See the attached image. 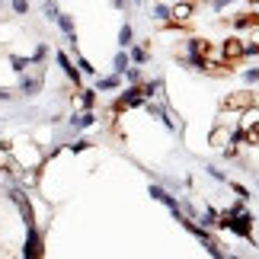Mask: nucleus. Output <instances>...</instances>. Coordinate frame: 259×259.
Returning <instances> with one entry per match:
<instances>
[{
	"instance_id": "obj_3",
	"label": "nucleus",
	"mask_w": 259,
	"mask_h": 259,
	"mask_svg": "<svg viewBox=\"0 0 259 259\" xmlns=\"http://www.w3.org/2000/svg\"><path fill=\"white\" fill-rule=\"evenodd\" d=\"M42 90H45V67H38V64H35V71L19 74L16 96H23V99H35L38 93H42Z\"/></svg>"
},
{
	"instance_id": "obj_20",
	"label": "nucleus",
	"mask_w": 259,
	"mask_h": 259,
	"mask_svg": "<svg viewBox=\"0 0 259 259\" xmlns=\"http://www.w3.org/2000/svg\"><path fill=\"white\" fill-rule=\"evenodd\" d=\"M48 55H52V48H48V42H38V45H35V52L29 55V58H32V67H35V64H38V67H45Z\"/></svg>"
},
{
	"instance_id": "obj_17",
	"label": "nucleus",
	"mask_w": 259,
	"mask_h": 259,
	"mask_svg": "<svg viewBox=\"0 0 259 259\" xmlns=\"http://www.w3.org/2000/svg\"><path fill=\"white\" fill-rule=\"evenodd\" d=\"M10 67H13V74L19 77V74H26L29 67H32V58L29 55H10Z\"/></svg>"
},
{
	"instance_id": "obj_4",
	"label": "nucleus",
	"mask_w": 259,
	"mask_h": 259,
	"mask_svg": "<svg viewBox=\"0 0 259 259\" xmlns=\"http://www.w3.org/2000/svg\"><path fill=\"white\" fill-rule=\"evenodd\" d=\"M147 103V96L141 93V83H128L122 93H118V99L112 103V112H128V109H141Z\"/></svg>"
},
{
	"instance_id": "obj_38",
	"label": "nucleus",
	"mask_w": 259,
	"mask_h": 259,
	"mask_svg": "<svg viewBox=\"0 0 259 259\" xmlns=\"http://www.w3.org/2000/svg\"><path fill=\"white\" fill-rule=\"evenodd\" d=\"M58 4H61V0H58Z\"/></svg>"
},
{
	"instance_id": "obj_27",
	"label": "nucleus",
	"mask_w": 259,
	"mask_h": 259,
	"mask_svg": "<svg viewBox=\"0 0 259 259\" xmlns=\"http://www.w3.org/2000/svg\"><path fill=\"white\" fill-rule=\"evenodd\" d=\"M154 19L157 23H170V4H166V0H160V4L154 7Z\"/></svg>"
},
{
	"instance_id": "obj_26",
	"label": "nucleus",
	"mask_w": 259,
	"mask_h": 259,
	"mask_svg": "<svg viewBox=\"0 0 259 259\" xmlns=\"http://www.w3.org/2000/svg\"><path fill=\"white\" fill-rule=\"evenodd\" d=\"M141 109H144V112L151 115V118H160V115L166 112V103H154V99H147V103H144Z\"/></svg>"
},
{
	"instance_id": "obj_30",
	"label": "nucleus",
	"mask_w": 259,
	"mask_h": 259,
	"mask_svg": "<svg viewBox=\"0 0 259 259\" xmlns=\"http://www.w3.org/2000/svg\"><path fill=\"white\" fill-rule=\"evenodd\" d=\"M10 10H13L16 16H26L29 13V0H10Z\"/></svg>"
},
{
	"instance_id": "obj_15",
	"label": "nucleus",
	"mask_w": 259,
	"mask_h": 259,
	"mask_svg": "<svg viewBox=\"0 0 259 259\" xmlns=\"http://www.w3.org/2000/svg\"><path fill=\"white\" fill-rule=\"evenodd\" d=\"M160 122H163V128H166L170 135H179V132H183V122H179V115L173 112L170 106H166V112L160 115Z\"/></svg>"
},
{
	"instance_id": "obj_11",
	"label": "nucleus",
	"mask_w": 259,
	"mask_h": 259,
	"mask_svg": "<svg viewBox=\"0 0 259 259\" xmlns=\"http://www.w3.org/2000/svg\"><path fill=\"white\" fill-rule=\"evenodd\" d=\"M195 221L202 227H208V231H218V227H221V211H218V208H205V211H198Z\"/></svg>"
},
{
	"instance_id": "obj_29",
	"label": "nucleus",
	"mask_w": 259,
	"mask_h": 259,
	"mask_svg": "<svg viewBox=\"0 0 259 259\" xmlns=\"http://www.w3.org/2000/svg\"><path fill=\"white\" fill-rule=\"evenodd\" d=\"M243 83L246 87H259V67H246V71H243Z\"/></svg>"
},
{
	"instance_id": "obj_36",
	"label": "nucleus",
	"mask_w": 259,
	"mask_h": 259,
	"mask_svg": "<svg viewBox=\"0 0 259 259\" xmlns=\"http://www.w3.org/2000/svg\"><path fill=\"white\" fill-rule=\"evenodd\" d=\"M250 4H259V0H250Z\"/></svg>"
},
{
	"instance_id": "obj_14",
	"label": "nucleus",
	"mask_w": 259,
	"mask_h": 259,
	"mask_svg": "<svg viewBox=\"0 0 259 259\" xmlns=\"http://www.w3.org/2000/svg\"><path fill=\"white\" fill-rule=\"evenodd\" d=\"M256 23H259L256 13H240V16H234V32H250Z\"/></svg>"
},
{
	"instance_id": "obj_8",
	"label": "nucleus",
	"mask_w": 259,
	"mask_h": 259,
	"mask_svg": "<svg viewBox=\"0 0 259 259\" xmlns=\"http://www.w3.org/2000/svg\"><path fill=\"white\" fill-rule=\"evenodd\" d=\"M55 26L61 29V35L67 38V48H74V52H77V45H80V38H77V23H74V16H71V13H58Z\"/></svg>"
},
{
	"instance_id": "obj_7",
	"label": "nucleus",
	"mask_w": 259,
	"mask_h": 259,
	"mask_svg": "<svg viewBox=\"0 0 259 259\" xmlns=\"http://www.w3.org/2000/svg\"><path fill=\"white\" fill-rule=\"evenodd\" d=\"M214 58H221V61H240L243 58V38H237V35L224 38L221 48L214 52Z\"/></svg>"
},
{
	"instance_id": "obj_6",
	"label": "nucleus",
	"mask_w": 259,
	"mask_h": 259,
	"mask_svg": "<svg viewBox=\"0 0 259 259\" xmlns=\"http://www.w3.org/2000/svg\"><path fill=\"white\" fill-rule=\"evenodd\" d=\"M55 61H58V67H61V74L67 77V83H71V87H80V83H83L80 67H77V61H74L67 52H61V48H58V52H55Z\"/></svg>"
},
{
	"instance_id": "obj_34",
	"label": "nucleus",
	"mask_w": 259,
	"mask_h": 259,
	"mask_svg": "<svg viewBox=\"0 0 259 259\" xmlns=\"http://www.w3.org/2000/svg\"><path fill=\"white\" fill-rule=\"evenodd\" d=\"M234 4H237V0H211V10H214V13H224V10L234 7Z\"/></svg>"
},
{
	"instance_id": "obj_10",
	"label": "nucleus",
	"mask_w": 259,
	"mask_h": 259,
	"mask_svg": "<svg viewBox=\"0 0 259 259\" xmlns=\"http://www.w3.org/2000/svg\"><path fill=\"white\" fill-rule=\"evenodd\" d=\"M96 125V109H80V112H74L67 118V128L71 132H87V128Z\"/></svg>"
},
{
	"instance_id": "obj_13",
	"label": "nucleus",
	"mask_w": 259,
	"mask_h": 259,
	"mask_svg": "<svg viewBox=\"0 0 259 259\" xmlns=\"http://www.w3.org/2000/svg\"><path fill=\"white\" fill-rule=\"evenodd\" d=\"M141 93L147 99H157L163 93V77H151V80H141Z\"/></svg>"
},
{
	"instance_id": "obj_9",
	"label": "nucleus",
	"mask_w": 259,
	"mask_h": 259,
	"mask_svg": "<svg viewBox=\"0 0 259 259\" xmlns=\"http://www.w3.org/2000/svg\"><path fill=\"white\" fill-rule=\"evenodd\" d=\"M192 16H195V4H192V0H179V4H170V23L186 26V23H192Z\"/></svg>"
},
{
	"instance_id": "obj_5",
	"label": "nucleus",
	"mask_w": 259,
	"mask_h": 259,
	"mask_svg": "<svg viewBox=\"0 0 259 259\" xmlns=\"http://www.w3.org/2000/svg\"><path fill=\"white\" fill-rule=\"evenodd\" d=\"M42 256H45L42 231H38V224H29L26 227V243H23V259H42Z\"/></svg>"
},
{
	"instance_id": "obj_32",
	"label": "nucleus",
	"mask_w": 259,
	"mask_h": 259,
	"mask_svg": "<svg viewBox=\"0 0 259 259\" xmlns=\"http://www.w3.org/2000/svg\"><path fill=\"white\" fill-rule=\"evenodd\" d=\"M227 186H231L234 192H237V198H250V189H246V186H240V183H234V179H227Z\"/></svg>"
},
{
	"instance_id": "obj_18",
	"label": "nucleus",
	"mask_w": 259,
	"mask_h": 259,
	"mask_svg": "<svg viewBox=\"0 0 259 259\" xmlns=\"http://www.w3.org/2000/svg\"><path fill=\"white\" fill-rule=\"evenodd\" d=\"M128 64H132V58H128V48H118L115 58H112V74H125Z\"/></svg>"
},
{
	"instance_id": "obj_2",
	"label": "nucleus",
	"mask_w": 259,
	"mask_h": 259,
	"mask_svg": "<svg viewBox=\"0 0 259 259\" xmlns=\"http://www.w3.org/2000/svg\"><path fill=\"white\" fill-rule=\"evenodd\" d=\"M7 198L19 208V218H23V224H35V208H32V198H29L26 192V186H19V183H10L7 186Z\"/></svg>"
},
{
	"instance_id": "obj_24",
	"label": "nucleus",
	"mask_w": 259,
	"mask_h": 259,
	"mask_svg": "<svg viewBox=\"0 0 259 259\" xmlns=\"http://www.w3.org/2000/svg\"><path fill=\"white\" fill-rule=\"evenodd\" d=\"M80 109H96V87L80 90Z\"/></svg>"
},
{
	"instance_id": "obj_19",
	"label": "nucleus",
	"mask_w": 259,
	"mask_h": 259,
	"mask_svg": "<svg viewBox=\"0 0 259 259\" xmlns=\"http://www.w3.org/2000/svg\"><path fill=\"white\" fill-rule=\"evenodd\" d=\"M132 45H135V26L122 23V29H118V48H132Z\"/></svg>"
},
{
	"instance_id": "obj_22",
	"label": "nucleus",
	"mask_w": 259,
	"mask_h": 259,
	"mask_svg": "<svg viewBox=\"0 0 259 259\" xmlns=\"http://www.w3.org/2000/svg\"><path fill=\"white\" fill-rule=\"evenodd\" d=\"M122 80H125V83H141V80H144L141 64H128V71L122 74Z\"/></svg>"
},
{
	"instance_id": "obj_12",
	"label": "nucleus",
	"mask_w": 259,
	"mask_h": 259,
	"mask_svg": "<svg viewBox=\"0 0 259 259\" xmlns=\"http://www.w3.org/2000/svg\"><path fill=\"white\" fill-rule=\"evenodd\" d=\"M96 93H112V90L122 87V74H109V77H99V80L93 83Z\"/></svg>"
},
{
	"instance_id": "obj_28",
	"label": "nucleus",
	"mask_w": 259,
	"mask_h": 259,
	"mask_svg": "<svg viewBox=\"0 0 259 259\" xmlns=\"http://www.w3.org/2000/svg\"><path fill=\"white\" fill-rule=\"evenodd\" d=\"M90 147H93L90 138H74V141H71V154H83V151H90Z\"/></svg>"
},
{
	"instance_id": "obj_16",
	"label": "nucleus",
	"mask_w": 259,
	"mask_h": 259,
	"mask_svg": "<svg viewBox=\"0 0 259 259\" xmlns=\"http://www.w3.org/2000/svg\"><path fill=\"white\" fill-rule=\"evenodd\" d=\"M246 106H253V96L250 93H234V96L224 99V109H240V112H243Z\"/></svg>"
},
{
	"instance_id": "obj_1",
	"label": "nucleus",
	"mask_w": 259,
	"mask_h": 259,
	"mask_svg": "<svg viewBox=\"0 0 259 259\" xmlns=\"http://www.w3.org/2000/svg\"><path fill=\"white\" fill-rule=\"evenodd\" d=\"M221 231H231L234 237H240V240H246V243H253V214L246 211H237V214H221Z\"/></svg>"
},
{
	"instance_id": "obj_31",
	"label": "nucleus",
	"mask_w": 259,
	"mask_h": 259,
	"mask_svg": "<svg viewBox=\"0 0 259 259\" xmlns=\"http://www.w3.org/2000/svg\"><path fill=\"white\" fill-rule=\"evenodd\" d=\"M205 173H208V176H211V179H214V183H227V173H224V170H218V166H211V163H208V166H205Z\"/></svg>"
},
{
	"instance_id": "obj_37",
	"label": "nucleus",
	"mask_w": 259,
	"mask_h": 259,
	"mask_svg": "<svg viewBox=\"0 0 259 259\" xmlns=\"http://www.w3.org/2000/svg\"><path fill=\"white\" fill-rule=\"evenodd\" d=\"M256 7H259V4H256ZM256 16H259V10H256Z\"/></svg>"
},
{
	"instance_id": "obj_23",
	"label": "nucleus",
	"mask_w": 259,
	"mask_h": 259,
	"mask_svg": "<svg viewBox=\"0 0 259 259\" xmlns=\"http://www.w3.org/2000/svg\"><path fill=\"white\" fill-rule=\"evenodd\" d=\"M58 13H61V7H58V0H42V16L48 19V23H55Z\"/></svg>"
},
{
	"instance_id": "obj_21",
	"label": "nucleus",
	"mask_w": 259,
	"mask_h": 259,
	"mask_svg": "<svg viewBox=\"0 0 259 259\" xmlns=\"http://www.w3.org/2000/svg\"><path fill=\"white\" fill-rule=\"evenodd\" d=\"M128 58H132V64H147L151 61V52H147L144 45H132L128 48Z\"/></svg>"
},
{
	"instance_id": "obj_33",
	"label": "nucleus",
	"mask_w": 259,
	"mask_h": 259,
	"mask_svg": "<svg viewBox=\"0 0 259 259\" xmlns=\"http://www.w3.org/2000/svg\"><path fill=\"white\" fill-rule=\"evenodd\" d=\"M13 99H16L13 87H0V103H13Z\"/></svg>"
},
{
	"instance_id": "obj_39",
	"label": "nucleus",
	"mask_w": 259,
	"mask_h": 259,
	"mask_svg": "<svg viewBox=\"0 0 259 259\" xmlns=\"http://www.w3.org/2000/svg\"><path fill=\"white\" fill-rule=\"evenodd\" d=\"M256 186H259V183H256Z\"/></svg>"
},
{
	"instance_id": "obj_35",
	"label": "nucleus",
	"mask_w": 259,
	"mask_h": 259,
	"mask_svg": "<svg viewBox=\"0 0 259 259\" xmlns=\"http://www.w3.org/2000/svg\"><path fill=\"white\" fill-rule=\"evenodd\" d=\"M128 4H132V0H112V7H115V10H125Z\"/></svg>"
},
{
	"instance_id": "obj_25",
	"label": "nucleus",
	"mask_w": 259,
	"mask_h": 259,
	"mask_svg": "<svg viewBox=\"0 0 259 259\" xmlns=\"http://www.w3.org/2000/svg\"><path fill=\"white\" fill-rule=\"evenodd\" d=\"M74 61H77V67H80V74H83V77H96V67H93V61H90V58H83L80 52H77Z\"/></svg>"
}]
</instances>
